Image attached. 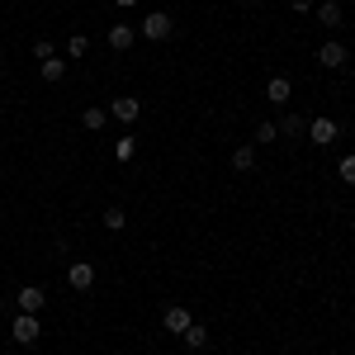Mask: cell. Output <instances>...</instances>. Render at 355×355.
<instances>
[{
	"instance_id": "7",
	"label": "cell",
	"mask_w": 355,
	"mask_h": 355,
	"mask_svg": "<svg viewBox=\"0 0 355 355\" xmlns=\"http://www.w3.org/2000/svg\"><path fill=\"white\" fill-rule=\"evenodd\" d=\"M162 322H166V331H175V336H180V331L190 327L194 318H190V308H180V303H171V308H166V318H162Z\"/></svg>"
},
{
	"instance_id": "20",
	"label": "cell",
	"mask_w": 355,
	"mask_h": 355,
	"mask_svg": "<svg viewBox=\"0 0 355 355\" xmlns=\"http://www.w3.org/2000/svg\"><path fill=\"white\" fill-rule=\"evenodd\" d=\"M279 133H284V137H299V133H303V119H299V114H284Z\"/></svg>"
},
{
	"instance_id": "23",
	"label": "cell",
	"mask_w": 355,
	"mask_h": 355,
	"mask_svg": "<svg viewBox=\"0 0 355 355\" xmlns=\"http://www.w3.org/2000/svg\"><path fill=\"white\" fill-rule=\"evenodd\" d=\"M289 5H294L299 15H308V10H313V0H289Z\"/></svg>"
},
{
	"instance_id": "24",
	"label": "cell",
	"mask_w": 355,
	"mask_h": 355,
	"mask_svg": "<svg viewBox=\"0 0 355 355\" xmlns=\"http://www.w3.org/2000/svg\"><path fill=\"white\" fill-rule=\"evenodd\" d=\"M114 5H123V10H128V5H137V0H114Z\"/></svg>"
},
{
	"instance_id": "17",
	"label": "cell",
	"mask_w": 355,
	"mask_h": 355,
	"mask_svg": "<svg viewBox=\"0 0 355 355\" xmlns=\"http://www.w3.org/2000/svg\"><path fill=\"white\" fill-rule=\"evenodd\" d=\"M232 166H237V171H251V166H256V147H251V142L237 147V152H232Z\"/></svg>"
},
{
	"instance_id": "6",
	"label": "cell",
	"mask_w": 355,
	"mask_h": 355,
	"mask_svg": "<svg viewBox=\"0 0 355 355\" xmlns=\"http://www.w3.org/2000/svg\"><path fill=\"white\" fill-rule=\"evenodd\" d=\"M289 95H294L289 76H270V81H266V100H270V105H289Z\"/></svg>"
},
{
	"instance_id": "1",
	"label": "cell",
	"mask_w": 355,
	"mask_h": 355,
	"mask_svg": "<svg viewBox=\"0 0 355 355\" xmlns=\"http://www.w3.org/2000/svg\"><path fill=\"white\" fill-rule=\"evenodd\" d=\"M137 33H142V38H152V43L171 38V15H166V10H152V15H147V19L137 24Z\"/></svg>"
},
{
	"instance_id": "16",
	"label": "cell",
	"mask_w": 355,
	"mask_h": 355,
	"mask_svg": "<svg viewBox=\"0 0 355 355\" xmlns=\"http://www.w3.org/2000/svg\"><path fill=\"white\" fill-rule=\"evenodd\" d=\"M137 157V137H119L114 142V162H133Z\"/></svg>"
},
{
	"instance_id": "4",
	"label": "cell",
	"mask_w": 355,
	"mask_h": 355,
	"mask_svg": "<svg viewBox=\"0 0 355 355\" xmlns=\"http://www.w3.org/2000/svg\"><path fill=\"white\" fill-rule=\"evenodd\" d=\"M67 284H71V289H95V266H90V261H71V270H67Z\"/></svg>"
},
{
	"instance_id": "19",
	"label": "cell",
	"mask_w": 355,
	"mask_h": 355,
	"mask_svg": "<svg viewBox=\"0 0 355 355\" xmlns=\"http://www.w3.org/2000/svg\"><path fill=\"white\" fill-rule=\"evenodd\" d=\"M336 175H341L346 185H355V152H346V157H341V166H336Z\"/></svg>"
},
{
	"instance_id": "25",
	"label": "cell",
	"mask_w": 355,
	"mask_h": 355,
	"mask_svg": "<svg viewBox=\"0 0 355 355\" xmlns=\"http://www.w3.org/2000/svg\"><path fill=\"white\" fill-rule=\"evenodd\" d=\"M246 5H261V0H246Z\"/></svg>"
},
{
	"instance_id": "21",
	"label": "cell",
	"mask_w": 355,
	"mask_h": 355,
	"mask_svg": "<svg viewBox=\"0 0 355 355\" xmlns=\"http://www.w3.org/2000/svg\"><path fill=\"white\" fill-rule=\"evenodd\" d=\"M33 57H38V62H48V57H57V48L48 43V38H38V43H33Z\"/></svg>"
},
{
	"instance_id": "22",
	"label": "cell",
	"mask_w": 355,
	"mask_h": 355,
	"mask_svg": "<svg viewBox=\"0 0 355 355\" xmlns=\"http://www.w3.org/2000/svg\"><path fill=\"white\" fill-rule=\"evenodd\" d=\"M275 137H279V123H261L256 128V142H275Z\"/></svg>"
},
{
	"instance_id": "15",
	"label": "cell",
	"mask_w": 355,
	"mask_h": 355,
	"mask_svg": "<svg viewBox=\"0 0 355 355\" xmlns=\"http://www.w3.org/2000/svg\"><path fill=\"white\" fill-rule=\"evenodd\" d=\"M85 53H90V38H85V33H71V38H67V57H71V62H81Z\"/></svg>"
},
{
	"instance_id": "14",
	"label": "cell",
	"mask_w": 355,
	"mask_h": 355,
	"mask_svg": "<svg viewBox=\"0 0 355 355\" xmlns=\"http://www.w3.org/2000/svg\"><path fill=\"white\" fill-rule=\"evenodd\" d=\"M318 19H322L327 28H336L341 24V0H322V5H318Z\"/></svg>"
},
{
	"instance_id": "2",
	"label": "cell",
	"mask_w": 355,
	"mask_h": 355,
	"mask_svg": "<svg viewBox=\"0 0 355 355\" xmlns=\"http://www.w3.org/2000/svg\"><path fill=\"white\" fill-rule=\"evenodd\" d=\"M10 336H15L19 346H33V341L43 336V327H38V313H19V318H15V327H10Z\"/></svg>"
},
{
	"instance_id": "12",
	"label": "cell",
	"mask_w": 355,
	"mask_h": 355,
	"mask_svg": "<svg viewBox=\"0 0 355 355\" xmlns=\"http://www.w3.org/2000/svg\"><path fill=\"white\" fill-rule=\"evenodd\" d=\"M180 341H185V346H190V351H204V346H209V331L199 327V322H190V327L180 331Z\"/></svg>"
},
{
	"instance_id": "5",
	"label": "cell",
	"mask_w": 355,
	"mask_h": 355,
	"mask_svg": "<svg viewBox=\"0 0 355 355\" xmlns=\"http://www.w3.org/2000/svg\"><path fill=\"white\" fill-rule=\"evenodd\" d=\"M110 114L119 119V123H137V114H142V105H137L133 95H119V100L110 105Z\"/></svg>"
},
{
	"instance_id": "10",
	"label": "cell",
	"mask_w": 355,
	"mask_h": 355,
	"mask_svg": "<svg viewBox=\"0 0 355 355\" xmlns=\"http://www.w3.org/2000/svg\"><path fill=\"white\" fill-rule=\"evenodd\" d=\"M19 313H43V289L38 284H24L19 289Z\"/></svg>"
},
{
	"instance_id": "11",
	"label": "cell",
	"mask_w": 355,
	"mask_h": 355,
	"mask_svg": "<svg viewBox=\"0 0 355 355\" xmlns=\"http://www.w3.org/2000/svg\"><path fill=\"white\" fill-rule=\"evenodd\" d=\"M81 123H85V128H90V133H100V128L110 123V110H105V105H90V110L81 114Z\"/></svg>"
},
{
	"instance_id": "8",
	"label": "cell",
	"mask_w": 355,
	"mask_h": 355,
	"mask_svg": "<svg viewBox=\"0 0 355 355\" xmlns=\"http://www.w3.org/2000/svg\"><path fill=\"white\" fill-rule=\"evenodd\" d=\"M133 38H137L133 24H114L110 28V48H114V53H128V48H133Z\"/></svg>"
},
{
	"instance_id": "9",
	"label": "cell",
	"mask_w": 355,
	"mask_h": 355,
	"mask_svg": "<svg viewBox=\"0 0 355 355\" xmlns=\"http://www.w3.org/2000/svg\"><path fill=\"white\" fill-rule=\"evenodd\" d=\"M308 137H313L318 147H327V142H336V123H331V119H313V123H308Z\"/></svg>"
},
{
	"instance_id": "13",
	"label": "cell",
	"mask_w": 355,
	"mask_h": 355,
	"mask_svg": "<svg viewBox=\"0 0 355 355\" xmlns=\"http://www.w3.org/2000/svg\"><path fill=\"white\" fill-rule=\"evenodd\" d=\"M38 76H43V81H62V76H67V62H62V57H48V62H38Z\"/></svg>"
},
{
	"instance_id": "3",
	"label": "cell",
	"mask_w": 355,
	"mask_h": 355,
	"mask_svg": "<svg viewBox=\"0 0 355 355\" xmlns=\"http://www.w3.org/2000/svg\"><path fill=\"white\" fill-rule=\"evenodd\" d=\"M318 62H322V67H331V71H341V67L351 62V53H346V43H336V38H327V43L318 48Z\"/></svg>"
},
{
	"instance_id": "18",
	"label": "cell",
	"mask_w": 355,
	"mask_h": 355,
	"mask_svg": "<svg viewBox=\"0 0 355 355\" xmlns=\"http://www.w3.org/2000/svg\"><path fill=\"white\" fill-rule=\"evenodd\" d=\"M123 223H128L123 209H105V227H110V232H123Z\"/></svg>"
}]
</instances>
